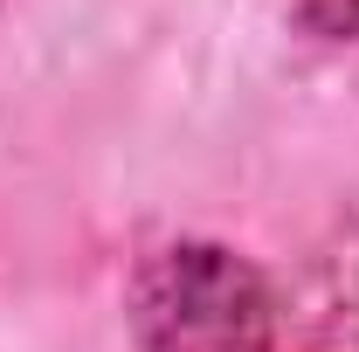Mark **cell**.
Wrapping results in <instances>:
<instances>
[{
  "instance_id": "6da1fadb",
  "label": "cell",
  "mask_w": 359,
  "mask_h": 352,
  "mask_svg": "<svg viewBox=\"0 0 359 352\" xmlns=\"http://www.w3.org/2000/svg\"><path fill=\"white\" fill-rule=\"evenodd\" d=\"M269 297L228 249H173L138 276L145 352H263Z\"/></svg>"
}]
</instances>
